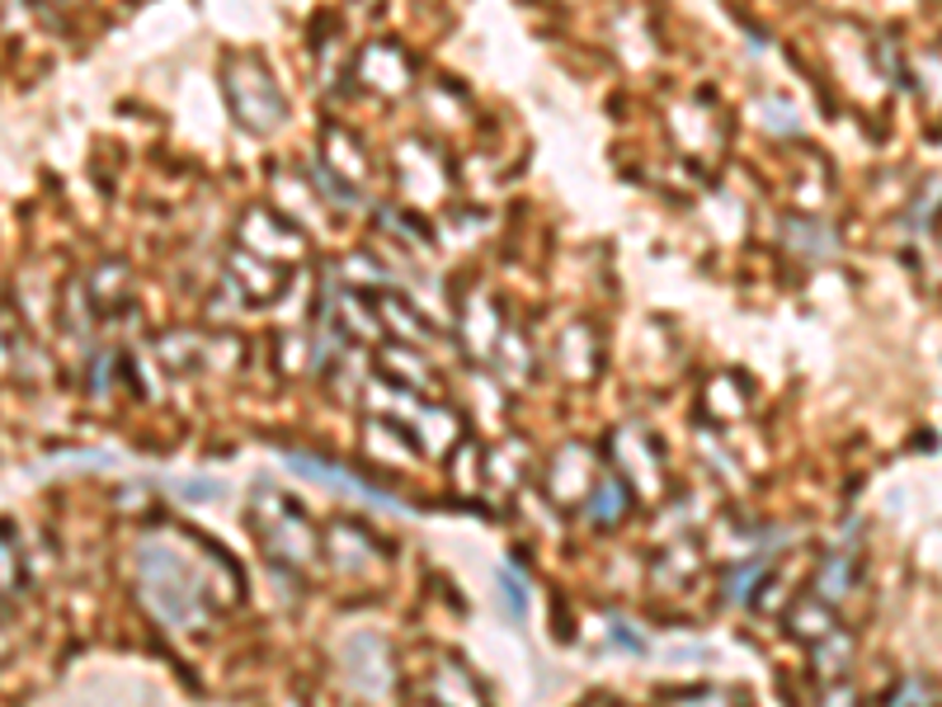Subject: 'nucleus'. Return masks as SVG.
<instances>
[{"label": "nucleus", "instance_id": "5", "mask_svg": "<svg viewBox=\"0 0 942 707\" xmlns=\"http://www.w3.org/2000/svg\"><path fill=\"white\" fill-rule=\"evenodd\" d=\"M303 477H311V481H326V486H335V490H358V496H368L373 505H387V509H400L391 496H383L377 486H368V481H358V477H349V471H335V467H326V462H311L307 454H292L288 458Z\"/></svg>", "mask_w": 942, "mask_h": 707}, {"label": "nucleus", "instance_id": "3", "mask_svg": "<svg viewBox=\"0 0 942 707\" xmlns=\"http://www.w3.org/2000/svg\"><path fill=\"white\" fill-rule=\"evenodd\" d=\"M339 665H345L349 689L373 698V703L391 689V651L383 646V637H368V633L349 637L345 646H339Z\"/></svg>", "mask_w": 942, "mask_h": 707}, {"label": "nucleus", "instance_id": "12", "mask_svg": "<svg viewBox=\"0 0 942 707\" xmlns=\"http://www.w3.org/2000/svg\"><path fill=\"white\" fill-rule=\"evenodd\" d=\"M674 707H731V698L726 694H703V698L688 694V698H678Z\"/></svg>", "mask_w": 942, "mask_h": 707}, {"label": "nucleus", "instance_id": "4", "mask_svg": "<svg viewBox=\"0 0 942 707\" xmlns=\"http://www.w3.org/2000/svg\"><path fill=\"white\" fill-rule=\"evenodd\" d=\"M240 76H246V81H250V90H246V86H236V81H231V94H236V109H240V123H250V128H259V109H255V104H265V113H269V118H274V123H278V118H284V100H278V90H274V81H269V76H265V71H259V67H250V62H246V71H240Z\"/></svg>", "mask_w": 942, "mask_h": 707}, {"label": "nucleus", "instance_id": "8", "mask_svg": "<svg viewBox=\"0 0 942 707\" xmlns=\"http://www.w3.org/2000/svg\"><path fill=\"white\" fill-rule=\"evenodd\" d=\"M623 509H627V486L623 481H604L594 496H585V515L594 524H613Z\"/></svg>", "mask_w": 942, "mask_h": 707}, {"label": "nucleus", "instance_id": "6", "mask_svg": "<svg viewBox=\"0 0 942 707\" xmlns=\"http://www.w3.org/2000/svg\"><path fill=\"white\" fill-rule=\"evenodd\" d=\"M326 547H330V557H335L339 571H364V566H373V561H377V552L368 547V538H358L354 528H345V524H335V528H330Z\"/></svg>", "mask_w": 942, "mask_h": 707}, {"label": "nucleus", "instance_id": "2", "mask_svg": "<svg viewBox=\"0 0 942 707\" xmlns=\"http://www.w3.org/2000/svg\"><path fill=\"white\" fill-rule=\"evenodd\" d=\"M250 524H255V534L265 538V547H269V552L284 561V566H311V561H316V538H311L307 519L297 515L292 505L274 500V496H255Z\"/></svg>", "mask_w": 942, "mask_h": 707}, {"label": "nucleus", "instance_id": "11", "mask_svg": "<svg viewBox=\"0 0 942 707\" xmlns=\"http://www.w3.org/2000/svg\"><path fill=\"white\" fill-rule=\"evenodd\" d=\"M499 589H505V599H509L514 623H524V618H528V585L518 580L514 566H505V571H499Z\"/></svg>", "mask_w": 942, "mask_h": 707}, {"label": "nucleus", "instance_id": "14", "mask_svg": "<svg viewBox=\"0 0 942 707\" xmlns=\"http://www.w3.org/2000/svg\"><path fill=\"white\" fill-rule=\"evenodd\" d=\"M288 707H297V703H288Z\"/></svg>", "mask_w": 942, "mask_h": 707}, {"label": "nucleus", "instance_id": "10", "mask_svg": "<svg viewBox=\"0 0 942 707\" xmlns=\"http://www.w3.org/2000/svg\"><path fill=\"white\" fill-rule=\"evenodd\" d=\"M764 580V557L758 561H740V566H731V576H726V599H735V604H745L750 595H754V585Z\"/></svg>", "mask_w": 942, "mask_h": 707}, {"label": "nucleus", "instance_id": "13", "mask_svg": "<svg viewBox=\"0 0 942 707\" xmlns=\"http://www.w3.org/2000/svg\"><path fill=\"white\" fill-rule=\"evenodd\" d=\"M825 707H853V694L849 689H830L825 694Z\"/></svg>", "mask_w": 942, "mask_h": 707}, {"label": "nucleus", "instance_id": "1", "mask_svg": "<svg viewBox=\"0 0 942 707\" xmlns=\"http://www.w3.org/2000/svg\"><path fill=\"white\" fill-rule=\"evenodd\" d=\"M137 585H142L147 608L166 627H175V633L204 623V580H198V571L175 547L147 542L137 552Z\"/></svg>", "mask_w": 942, "mask_h": 707}, {"label": "nucleus", "instance_id": "9", "mask_svg": "<svg viewBox=\"0 0 942 707\" xmlns=\"http://www.w3.org/2000/svg\"><path fill=\"white\" fill-rule=\"evenodd\" d=\"M575 462H585V454H579V448H566V454L556 458V467H552V496H556V500L585 496V477H575Z\"/></svg>", "mask_w": 942, "mask_h": 707}, {"label": "nucleus", "instance_id": "7", "mask_svg": "<svg viewBox=\"0 0 942 707\" xmlns=\"http://www.w3.org/2000/svg\"><path fill=\"white\" fill-rule=\"evenodd\" d=\"M434 698L444 703V707H480V698H476V689H472V679L457 670L453 660H444L434 670Z\"/></svg>", "mask_w": 942, "mask_h": 707}]
</instances>
